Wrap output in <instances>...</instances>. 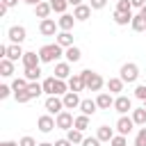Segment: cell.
Instances as JSON below:
<instances>
[{"label":"cell","instance_id":"cell-1","mask_svg":"<svg viewBox=\"0 0 146 146\" xmlns=\"http://www.w3.org/2000/svg\"><path fill=\"white\" fill-rule=\"evenodd\" d=\"M62 55H64V48H62L59 43H46V46L39 48V57H41L43 64H52V62H57Z\"/></svg>","mask_w":146,"mask_h":146},{"label":"cell","instance_id":"cell-2","mask_svg":"<svg viewBox=\"0 0 146 146\" xmlns=\"http://www.w3.org/2000/svg\"><path fill=\"white\" fill-rule=\"evenodd\" d=\"M80 75H82L84 87H87L89 91H100V89H103V84H105V80L100 78V73H96V71H91V68L80 71Z\"/></svg>","mask_w":146,"mask_h":146},{"label":"cell","instance_id":"cell-3","mask_svg":"<svg viewBox=\"0 0 146 146\" xmlns=\"http://www.w3.org/2000/svg\"><path fill=\"white\" fill-rule=\"evenodd\" d=\"M121 75V80L123 82H128V84H132V82H137V78H139V66L137 64H132V62H125L123 66H121V71H119Z\"/></svg>","mask_w":146,"mask_h":146},{"label":"cell","instance_id":"cell-4","mask_svg":"<svg viewBox=\"0 0 146 146\" xmlns=\"http://www.w3.org/2000/svg\"><path fill=\"white\" fill-rule=\"evenodd\" d=\"M7 36H9V41L11 43H23L25 39H27V30L23 27V25H11L9 30H7Z\"/></svg>","mask_w":146,"mask_h":146},{"label":"cell","instance_id":"cell-5","mask_svg":"<svg viewBox=\"0 0 146 146\" xmlns=\"http://www.w3.org/2000/svg\"><path fill=\"white\" fill-rule=\"evenodd\" d=\"M55 123H57V128H62V130H71V128L75 125V116H73L68 110H64V112H59V114L55 116Z\"/></svg>","mask_w":146,"mask_h":146},{"label":"cell","instance_id":"cell-6","mask_svg":"<svg viewBox=\"0 0 146 146\" xmlns=\"http://www.w3.org/2000/svg\"><path fill=\"white\" fill-rule=\"evenodd\" d=\"M43 107H46L48 114H59V112H64V100L59 96H48L46 103H43Z\"/></svg>","mask_w":146,"mask_h":146},{"label":"cell","instance_id":"cell-7","mask_svg":"<svg viewBox=\"0 0 146 146\" xmlns=\"http://www.w3.org/2000/svg\"><path fill=\"white\" fill-rule=\"evenodd\" d=\"M57 30H59V25H57L55 18H43V21L39 23V32H41L43 36H55Z\"/></svg>","mask_w":146,"mask_h":146},{"label":"cell","instance_id":"cell-8","mask_svg":"<svg viewBox=\"0 0 146 146\" xmlns=\"http://www.w3.org/2000/svg\"><path fill=\"white\" fill-rule=\"evenodd\" d=\"M132 128H135L132 116H125V114H123V116H119V121H116V132H119V135H123V137H125V135H130V132H132Z\"/></svg>","mask_w":146,"mask_h":146},{"label":"cell","instance_id":"cell-9","mask_svg":"<svg viewBox=\"0 0 146 146\" xmlns=\"http://www.w3.org/2000/svg\"><path fill=\"white\" fill-rule=\"evenodd\" d=\"M62 100H64V110H80V103H82V98H80L75 91L64 94V96H62Z\"/></svg>","mask_w":146,"mask_h":146},{"label":"cell","instance_id":"cell-10","mask_svg":"<svg viewBox=\"0 0 146 146\" xmlns=\"http://www.w3.org/2000/svg\"><path fill=\"white\" fill-rule=\"evenodd\" d=\"M114 110L123 116V114H128V112L132 110V100H130L128 96H116V98H114Z\"/></svg>","mask_w":146,"mask_h":146},{"label":"cell","instance_id":"cell-11","mask_svg":"<svg viewBox=\"0 0 146 146\" xmlns=\"http://www.w3.org/2000/svg\"><path fill=\"white\" fill-rule=\"evenodd\" d=\"M36 125H39V130H41V132H50L52 128H57V123H55L52 114H43V116H39V119H36Z\"/></svg>","mask_w":146,"mask_h":146},{"label":"cell","instance_id":"cell-12","mask_svg":"<svg viewBox=\"0 0 146 146\" xmlns=\"http://www.w3.org/2000/svg\"><path fill=\"white\" fill-rule=\"evenodd\" d=\"M55 78L57 80H68L71 78V64L68 62H57L55 64Z\"/></svg>","mask_w":146,"mask_h":146},{"label":"cell","instance_id":"cell-13","mask_svg":"<svg viewBox=\"0 0 146 146\" xmlns=\"http://www.w3.org/2000/svg\"><path fill=\"white\" fill-rule=\"evenodd\" d=\"M57 25H59L62 32H71L73 25H75V16H73V14H62L59 21H57Z\"/></svg>","mask_w":146,"mask_h":146},{"label":"cell","instance_id":"cell-14","mask_svg":"<svg viewBox=\"0 0 146 146\" xmlns=\"http://www.w3.org/2000/svg\"><path fill=\"white\" fill-rule=\"evenodd\" d=\"M96 105H98V110H110V107H114V98H112V94L100 91L98 98H96Z\"/></svg>","mask_w":146,"mask_h":146},{"label":"cell","instance_id":"cell-15","mask_svg":"<svg viewBox=\"0 0 146 146\" xmlns=\"http://www.w3.org/2000/svg\"><path fill=\"white\" fill-rule=\"evenodd\" d=\"M23 55H25V52H23V48H21L18 43H9V46H7V55H5L7 59L18 62V59H23Z\"/></svg>","mask_w":146,"mask_h":146},{"label":"cell","instance_id":"cell-16","mask_svg":"<svg viewBox=\"0 0 146 146\" xmlns=\"http://www.w3.org/2000/svg\"><path fill=\"white\" fill-rule=\"evenodd\" d=\"M82 89H87V87H84V80H82V75H80V73L71 75V78H68V91H75V94H80Z\"/></svg>","mask_w":146,"mask_h":146},{"label":"cell","instance_id":"cell-17","mask_svg":"<svg viewBox=\"0 0 146 146\" xmlns=\"http://www.w3.org/2000/svg\"><path fill=\"white\" fill-rule=\"evenodd\" d=\"M21 62H23V66H25V68H34V66H39V64H41V57H39V52H25Z\"/></svg>","mask_w":146,"mask_h":146},{"label":"cell","instance_id":"cell-18","mask_svg":"<svg viewBox=\"0 0 146 146\" xmlns=\"http://www.w3.org/2000/svg\"><path fill=\"white\" fill-rule=\"evenodd\" d=\"M123 84H125V82H123L121 78H110V80L105 82V87H107L110 94H121V91H123Z\"/></svg>","mask_w":146,"mask_h":146},{"label":"cell","instance_id":"cell-19","mask_svg":"<svg viewBox=\"0 0 146 146\" xmlns=\"http://www.w3.org/2000/svg\"><path fill=\"white\" fill-rule=\"evenodd\" d=\"M50 11H52V7H50V2H46V0L34 7V14H36L41 21H43V18H50Z\"/></svg>","mask_w":146,"mask_h":146},{"label":"cell","instance_id":"cell-20","mask_svg":"<svg viewBox=\"0 0 146 146\" xmlns=\"http://www.w3.org/2000/svg\"><path fill=\"white\" fill-rule=\"evenodd\" d=\"M96 110H98V105H96V100H91V98H84V100L80 103V112H82L84 116H91Z\"/></svg>","mask_w":146,"mask_h":146},{"label":"cell","instance_id":"cell-21","mask_svg":"<svg viewBox=\"0 0 146 146\" xmlns=\"http://www.w3.org/2000/svg\"><path fill=\"white\" fill-rule=\"evenodd\" d=\"M66 139H68L73 146H78V144H82V141H84V135H82V130L71 128V130H66Z\"/></svg>","mask_w":146,"mask_h":146},{"label":"cell","instance_id":"cell-22","mask_svg":"<svg viewBox=\"0 0 146 146\" xmlns=\"http://www.w3.org/2000/svg\"><path fill=\"white\" fill-rule=\"evenodd\" d=\"M73 16H75V21H87L91 16V7L89 5H80V7L73 9Z\"/></svg>","mask_w":146,"mask_h":146},{"label":"cell","instance_id":"cell-23","mask_svg":"<svg viewBox=\"0 0 146 146\" xmlns=\"http://www.w3.org/2000/svg\"><path fill=\"white\" fill-rule=\"evenodd\" d=\"M64 57H66V62H68V64H75V62H80L82 52H80V48L71 46V48H66V50H64Z\"/></svg>","mask_w":146,"mask_h":146},{"label":"cell","instance_id":"cell-24","mask_svg":"<svg viewBox=\"0 0 146 146\" xmlns=\"http://www.w3.org/2000/svg\"><path fill=\"white\" fill-rule=\"evenodd\" d=\"M55 43H59V46L66 50V48H71V46H73V34H71V32H59Z\"/></svg>","mask_w":146,"mask_h":146},{"label":"cell","instance_id":"cell-25","mask_svg":"<svg viewBox=\"0 0 146 146\" xmlns=\"http://www.w3.org/2000/svg\"><path fill=\"white\" fill-rule=\"evenodd\" d=\"M0 75L2 78H9V75H14V62L11 59H0Z\"/></svg>","mask_w":146,"mask_h":146},{"label":"cell","instance_id":"cell-26","mask_svg":"<svg viewBox=\"0 0 146 146\" xmlns=\"http://www.w3.org/2000/svg\"><path fill=\"white\" fill-rule=\"evenodd\" d=\"M96 137H98L100 141H112V139H114V130H112L110 125H100L98 132H96Z\"/></svg>","mask_w":146,"mask_h":146},{"label":"cell","instance_id":"cell-27","mask_svg":"<svg viewBox=\"0 0 146 146\" xmlns=\"http://www.w3.org/2000/svg\"><path fill=\"white\" fill-rule=\"evenodd\" d=\"M132 121H135V125H146V107L132 110Z\"/></svg>","mask_w":146,"mask_h":146},{"label":"cell","instance_id":"cell-28","mask_svg":"<svg viewBox=\"0 0 146 146\" xmlns=\"http://www.w3.org/2000/svg\"><path fill=\"white\" fill-rule=\"evenodd\" d=\"M114 23L116 25H128V23H132V14H125V11H114Z\"/></svg>","mask_w":146,"mask_h":146},{"label":"cell","instance_id":"cell-29","mask_svg":"<svg viewBox=\"0 0 146 146\" xmlns=\"http://www.w3.org/2000/svg\"><path fill=\"white\" fill-rule=\"evenodd\" d=\"M25 91L30 94V98H39V96L43 94V84H39V82H30Z\"/></svg>","mask_w":146,"mask_h":146},{"label":"cell","instance_id":"cell-30","mask_svg":"<svg viewBox=\"0 0 146 146\" xmlns=\"http://www.w3.org/2000/svg\"><path fill=\"white\" fill-rule=\"evenodd\" d=\"M130 27H132L135 32H146V18H141L139 14H137V16H132V23H130Z\"/></svg>","mask_w":146,"mask_h":146},{"label":"cell","instance_id":"cell-31","mask_svg":"<svg viewBox=\"0 0 146 146\" xmlns=\"http://www.w3.org/2000/svg\"><path fill=\"white\" fill-rule=\"evenodd\" d=\"M25 78H27V82H39V78H41V66L25 68Z\"/></svg>","mask_w":146,"mask_h":146},{"label":"cell","instance_id":"cell-32","mask_svg":"<svg viewBox=\"0 0 146 146\" xmlns=\"http://www.w3.org/2000/svg\"><path fill=\"white\" fill-rule=\"evenodd\" d=\"M50 2V7H52V11H57V14H66V7H68V0H48Z\"/></svg>","mask_w":146,"mask_h":146},{"label":"cell","instance_id":"cell-33","mask_svg":"<svg viewBox=\"0 0 146 146\" xmlns=\"http://www.w3.org/2000/svg\"><path fill=\"white\" fill-rule=\"evenodd\" d=\"M64 94H68V82L55 78V96H64Z\"/></svg>","mask_w":146,"mask_h":146},{"label":"cell","instance_id":"cell-34","mask_svg":"<svg viewBox=\"0 0 146 146\" xmlns=\"http://www.w3.org/2000/svg\"><path fill=\"white\" fill-rule=\"evenodd\" d=\"M27 84H30V82H27V78H16V80L11 82V89H14V94H16V91H25V89H27Z\"/></svg>","mask_w":146,"mask_h":146},{"label":"cell","instance_id":"cell-35","mask_svg":"<svg viewBox=\"0 0 146 146\" xmlns=\"http://www.w3.org/2000/svg\"><path fill=\"white\" fill-rule=\"evenodd\" d=\"M41 84H43V94H48V96H55V75H52V78H46Z\"/></svg>","mask_w":146,"mask_h":146},{"label":"cell","instance_id":"cell-36","mask_svg":"<svg viewBox=\"0 0 146 146\" xmlns=\"http://www.w3.org/2000/svg\"><path fill=\"white\" fill-rule=\"evenodd\" d=\"M73 128H78V130H87L89 128V116H84V114H80V116H75V125Z\"/></svg>","mask_w":146,"mask_h":146},{"label":"cell","instance_id":"cell-37","mask_svg":"<svg viewBox=\"0 0 146 146\" xmlns=\"http://www.w3.org/2000/svg\"><path fill=\"white\" fill-rule=\"evenodd\" d=\"M135 146H146V125L139 128V132H137V137H135Z\"/></svg>","mask_w":146,"mask_h":146},{"label":"cell","instance_id":"cell-38","mask_svg":"<svg viewBox=\"0 0 146 146\" xmlns=\"http://www.w3.org/2000/svg\"><path fill=\"white\" fill-rule=\"evenodd\" d=\"M116 11H125V14H132V5H130V0H119V5H116Z\"/></svg>","mask_w":146,"mask_h":146},{"label":"cell","instance_id":"cell-39","mask_svg":"<svg viewBox=\"0 0 146 146\" xmlns=\"http://www.w3.org/2000/svg\"><path fill=\"white\" fill-rule=\"evenodd\" d=\"M18 146H39V144L34 141V137L25 135V137H21V139H18Z\"/></svg>","mask_w":146,"mask_h":146},{"label":"cell","instance_id":"cell-40","mask_svg":"<svg viewBox=\"0 0 146 146\" xmlns=\"http://www.w3.org/2000/svg\"><path fill=\"white\" fill-rule=\"evenodd\" d=\"M14 98H16V103H27V100H32L27 91H16V94H14Z\"/></svg>","mask_w":146,"mask_h":146},{"label":"cell","instance_id":"cell-41","mask_svg":"<svg viewBox=\"0 0 146 146\" xmlns=\"http://www.w3.org/2000/svg\"><path fill=\"white\" fill-rule=\"evenodd\" d=\"M135 96H137L139 100H144V103H146V84H137V89H135Z\"/></svg>","mask_w":146,"mask_h":146},{"label":"cell","instance_id":"cell-42","mask_svg":"<svg viewBox=\"0 0 146 146\" xmlns=\"http://www.w3.org/2000/svg\"><path fill=\"white\" fill-rule=\"evenodd\" d=\"M110 144H112V146H128V141H125L123 135H114V139H112Z\"/></svg>","mask_w":146,"mask_h":146},{"label":"cell","instance_id":"cell-43","mask_svg":"<svg viewBox=\"0 0 146 146\" xmlns=\"http://www.w3.org/2000/svg\"><path fill=\"white\" fill-rule=\"evenodd\" d=\"M82 146H100V139L98 137H84Z\"/></svg>","mask_w":146,"mask_h":146},{"label":"cell","instance_id":"cell-44","mask_svg":"<svg viewBox=\"0 0 146 146\" xmlns=\"http://www.w3.org/2000/svg\"><path fill=\"white\" fill-rule=\"evenodd\" d=\"M107 5V0H89V7L91 9H103Z\"/></svg>","mask_w":146,"mask_h":146},{"label":"cell","instance_id":"cell-45","mask_svg":"<svg viewBox=\"0 0 146 146\" xmlns=\"http://www.w3.org/2000/svg\"><path fill=\"white\" fill-rule=\"evenodd\" d=\"M11 91H14V89H11L9 84H0V98H7Z\"/></svg>","mask_w":146,"mask_h":146},{"label":"cell","instance_id":"cell-46","mask_svg":"<svg viewBox=\"0 0 146 146\" xmlns=\"http://www.w3.org/2000/svg\"><path fill=\"white\" fill-rule=\"evenodd\" d=\"M130 5H132V9H141L146 5V0H130Z\"/></svg>","mask_w":146,"mask_h":146},{"label":"cell","instance_id":"cell-47","mask_svg":"<svg viewBox=\"0 0 146 146\" xmlns=\"http://www.w3.org/2000/svg\"><path fill=\"white\" fill-rule=\"evenodd\" d=\"M0 2H2V5L7 7V9H9V7H16V5H18V0H0Z\"/></svg>","mask_w":146,"mask_h":146},{"label":"cell","instance_id":"cell-48","mask_svg":"<svg viewBox=\"0 0 146 146\" xmlns=\"http://www.w3.org/2000/svg\"><path fill=\"white\" fill-rule=\"evenodd\" d=\"M55 146H73V144H71V141L64 137V139H57V141H55Z\"/></svg>","mask_w":146,"mask_h":146},{"label":"cell","instance_id":"cell-49","mask_svg":"<svg viewBox=\"0 0 146 146\" xmlns=\"http://www.w3.org/2000/svg\"><path fill=\"white\" fill-rule=\"evenodd\" d=\"M23 2H25V5H32V7H36V5H39V2H43V0H23Z\"/></svg>","mask_w":146,"mask_h":146},{"label":"cell","instance_id":"cell-50","mask_svg":"<svg viewBox=\"0 0 146 146\" xmlns=\"http://www.w3.org/2000/svg\"><path fill=\"white\" fill-rule=\"evenodd\" d=\"M68 5H73V9H75V7H80V5H82V0H68Z\"/></svg>","mask_w":146,"mask_h":146},{"label":"cell","instance_id":"cell-51","mask_svg":"<svg viewBox=\"0 0 146 146\" xmlns=\"http://www.w3.org/2000/svg\"><path fill=\"white\" fill-rule=\"evenodd\" d=\"M0 146H18V141H2Z\"/></svg>","mask_w":146,"mask_h":146},{"label":"cell","instance_id":"cell-52","mask_svg":"<svg viewBox=\"0 0 146 146\" xmlns=\"http://www.w3.org/2000/svg\"><path fill=\"white\" fill-rule=\"evenodd\" d=\"M139 16H141V18H146V5H144V7L139 9Z\"/></svg>","mask_w":146,"mask_h":146},{"label":"cell","instance_id":"cell-53","mask_svg":"<svg viewBox=\"0 0 146 146\" xmlns=\"http://www.w3.org/2000/svg\"><path fill=\"white\" fill-rule=\"evenodd\" d=\"M39 146H55V144H50V141H43V144H39Z\"/></svg>","mask_w":146,"mask_h":146},{"label":"cell","instance_id":"cell-54","mask_svg":"<svg viewBox=\"0 0 146 146\" xmlns=\"http://www.w3.org/2000/svg\"><path fill=\"white\" fill-rule=\"evenodd\" d=\"M144 107H146V103H144Z\"/></svg>","mask_w":146,"mask_h":146}]
</instances>
